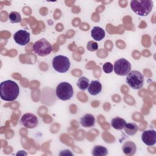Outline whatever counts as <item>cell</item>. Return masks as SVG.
Masks as SVG:
<instances>
[{"label": "cell", "instance_id": "2e32d148", "mask_svg": "<svg viewBox=\"0 0 156 156\" xmlns=\"http://www.w3.org/2000/svg\"><path fill=\"white\" fill-rule=\"evenodd\" d=\"M91 153L94 156H105L108 154V150L103 146L96 145L93 147Z\"/></svg>", "mask_w": 156, "mask_h": 156}, {"label": "cell", "instance_id": "9a60e30c", "mask_svg": "<svg viewBox=\"0 0 156 156\" xmlns=\"http://www.w3.org/2000/svg\"><path fill=\"white\" fill-rule=\"evenodd\" d=\"M126 124V121L119 117H116L112 119L111 121V126L113 128L116 130H122L124 129L125 125Z\"/></svg>", "mask_w": 156, "mask_h": 156}, {"label": "cell", "instance_id": "6da1fadb", "mask_svg": "<svg viewBox=\"0 0 156 156\" xmlns=\"http://www.w3.org/2000/svg\"><path fill=\"white\" fill-rule=\"evenodd\" d=\"M20 88L18 84L11 80H7L1 83V98L5 101H13L19 95Z\"/></svg>", "mask_w": 156, "mask_h": 156}, {"label": "cell", "instance_id": "d6986e66", "mask_svg": "<svg viewBox=\"0 0 156 156\" xmlns=\"http://www.w3.org/2000/svg\"><path fill=\"white\" fill-rule=\"evenodd\" d=\"M9 18L12 23H20L21 21V17L20 13L17 12H12L9 15Z\"/></svg>", "mask_w": 156, "mask_h": 156}, {"label": "cell", "instance_id": "4fadbf2b", "mask_svg": "<svg viewBox=\"0 0 156 156\" xmlns=\"http://www.w3.org/2000/svg\"><path fill=\"white\" fill-rule=\"evenodd\" d=\"M124 154L127 155H133L135 154L136 151V147L135 144L133 141H128L124 143L122 147Z\"/></svg>", "mask_w": 156, "mask_h": 156}, {"label": "cell", "instance_id": "52a82bcc", "mask_svg": "<svg viewBox=\"0 0 156 156\" xmlns=\"http://www.w3.org/2000/svg\"><path fill=\"white\" fill-rule=\"evenodd\" d=\"M115 73L121 76H126L131 70V64L126 59L122 58L115 61L113 65Z\"/></svg>", "mask_w": 156, "mask_h": 156}, {"label": "cell", "instance_id": "9c48e42d", "mask_svg": "<svg viewBox=\"0 0 156 156\" xmlns=\"http://www.w3.org/2000/svg\"><path fill=\"white\" fill-rule=\"evenodd\" d=\"M15 41L21 45H26L30 41V34L26 30H19L13 35Z\"/></svg>", "mask_w": 156, "mask_h": 156}, {"label": "cell", "instance_id": "ac0fdd59", "mask_svg": "<svg viewBox=\"0 0 156 156\" xmlns=\"http://www.w3.org/2000/svg\"><path fill=\"white\" fill-rule=\"evenodd\" d=\"M77 85L80 90H81L82 91H85L87 88H88V87L89 85L88 79L84 76L80 77L78 80Z\"/></svg>", "mask_w": 156, "mask_h": 156}, {"label": "cell", "instance_id": "44dd1931", "mask_svg": "<svg viewBox=\"0 0 156 156\" xmlns=\"http://www.w3.org/2000/svg\"><path fill=\"white\" fill-rule=\"evenodd\" d=\"M87 49L90 51H96L98 48V44L94 41H90L87 43Z\"/></svg>", "mask_w": 156, "mask_h": 156}, {"label": "cell", "instance_id": "30bf717a", "mask_svg": "<svg viewBox=\"0 0 156 156\" xmlns=\"http://www.w3.org/2000/svg\"><path fill=\"white\" fill-rule=\"evenodd\" d=\"M141 139L147 146H153L156 143V132L154 130H147L143 132Z\"/></svg>", "mask_w": 156, "mask_h": 156}, {"label": "cell", "instance_id": "e0dca14e", "mask_svg": "<svg viewBox=\"0 0 156 156\" xmlns=\"http://www.w3.org/2000/svg\"><path fill=\"white\" fill-rule=\"evenodd\" d=\"M124 132L128 135H133L138 131V126L134 122L126 123L124 127Z\"/></svg>", "mask_w": 156, "mask_h": 156}, {"label": "cell", "instance_id": "7c38bea8", "mask_svg": "<svg viewBox=\"0 0 156 156\" xmlns=\"http://www.w3.org/2000/svg\"><path fill=\"white\" fill-rule=\"evenodd\" d=\"M80 124L85 127H91L94 125L95 118L92 114H85L80 119Z\"/></svg>", "mask_w": 156, "mask_h": 156}, {"label": "cell", "instance_id": "3957f363", "mask_svg": "<svg viewBox=\"0 0 156 156\" xmlns=\"http://www.w3.org/2000/svg\"><path fill=\"white\" fill-rule=\"evenodd\" d=\"M126 82L130 88L135 90H139L143 86L144 76L136 70L130 71L127 76Z\"/></svg>", "mask_w": 156, "mask_h": 156}, {"label": "cell", "instance_id": "8fae6325", "mask_svg": "<svg viewBox=\"0 0 156 156\" xmlns=\"http://www.w3.org/2000/svg\"><path fill=\"white\" fill-rule=\"evenodd\" d=\"M102 90V85L98 80H92L88 87V91L91 95L96 96Z\"/></svg>", "mask_w": 156, "mask_h": 156}, {"label": "cell", "instance_id": "7a4b0ae2", "mask_svg": "<svg viewBox=\"0 0 156 156\" xmlns=\"http://www.w3.org/2000/svg\"><path fill=\"white\" fill-rule=\"evenodd\" d=\"M130 8L136 15L141 16H146L151 12L154 4L153 1H131L130 3Z\"/></svg>", "mask_w": 156, "mask_h": 156}, {"label": "cell", "instance_id": "5b68a950", "mask_svg": "<svg viewBox=\"0 0 156 156\" xmlns=\"http://www.w3.org/2000/svg\"><path fill=\"white\" fill-rule=\"evenodd\" d=\"M33 51L39 56L44 57L52 52V47L46 39L41 38L33 44Z\"/></svg>", "mask_w": 156, "mask_h": 156}, {"label": "cell", "instance_id": "ba28073f", "mask_svg": "<svg viewBox=\"0 0 156 156\" xmlns=\"http://www.w3.org/2000/svg\"><path fill=\"white\" fill-rule=\"evenodd\" d=\"M21 123L23 126L27 129H33L37 126L38 119L33 113H25L21 118Z\"/></svg>", "mask_w": 156, "mask_h": 156}, {"label": "cell", "instance_id": "ffe728a7", "mask_svg": "<svg viewBox=\"0 0 156 156\" xmlns=\"http://www.w3.org/2000/svg\"><path fill=\"white\" fill-rule=\"evenodd\" d=\"M102 69L105 73L110 74L113 70V65L110 62H106L103 65Z\"/></svg>", "mask_w": 156, "mask_h": 156}, {"label": "cell", "instance_id": "8992f818", "mask_svg": "<svg viewBox=\"0 0 156 156\" xmlns=\"http://www.w3.org/2000/svg\"><path fill=\"white\" fill-rule=\"evenodd\" d=\"M52 65L53 68L57 72L63 73L68 71L70 67L69 58L64 55H57L52 59Z\"/></svg>", "mask_w": 156, "mask_h": 156}, {"label": "cell", "instance_id": "277c9868", "mask_svg": "<svg viewBox=\"0 0 156 156\" xmlns=\"http://www.w3.org/2000/svg\"><path fill=\"white\" fill-rule=\"evenodd\" d=\"M55 93L57 98L60 100L67 101L73 97L74 91L70 83L67 82H62L57 85Z\"/></svg>", "mask_w": 156, "mask_h": 156}, {"label": "cell", "instance_id": "5bb4252c", "mask_svg": "<svg viewBox=\"0 0 156 156\" xmlns=\"http://www.w3.org/2000/svg\"><path fill=\"white\" fill-rule=\"evenodd\" d=\"M105 33L104 30L99 26H94L91 31V37L98 41L102 40L105 37Z\"/></svg>", "mask_w": 156, "mask_h": 156}]
</instances>
